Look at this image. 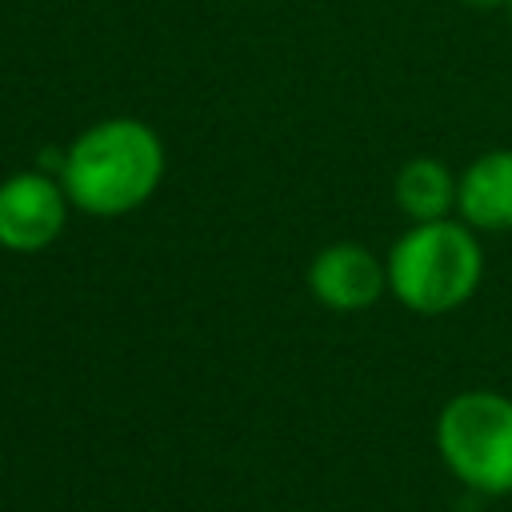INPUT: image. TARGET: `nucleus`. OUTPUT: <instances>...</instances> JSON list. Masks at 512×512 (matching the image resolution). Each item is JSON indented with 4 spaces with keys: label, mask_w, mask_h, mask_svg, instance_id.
Wrapping results in <instances>:
<instances>
[{
    "label": "nucleus",
    "mask_w": 512,
    "mask_h": 512,
    "mask_svg": "<svg viewBox=\"0 0 512 512\" xmlns=\"http://www.w3.org/2000/svg\"><path fill=\"white\" fill-rule=\"evenodd\" d=\"M384 272L388 292L404 308L420 316H444L476 292L484 276V256L476 232L464 220H428L412 224L388 248Z\"/></svg>",
    "instance_id": "2"
},
{
    "label": "nucleus",
    "mask_w": 512,
    "mask_h": 512,
    "mask_svg": "<svg viewBox=\"0 0 512 512\" xmlns=\"http://www.w3.org/2000/svg\"><path fill=\"white\" fill-rule=\"evenodd\" d=\"M308 288L332 312H360L380 300V292L388 288V272L364 244L340 240L312 256Z\"/></svg>",
    "instance_id": "5"
},
{
    "label": "nucleus",
    "mask_w": 512,
    "mask_h": 512,
    "mask_svg": "<svg viewBox=\"0 0 512 512\" xmlns=\"http://www.w3.org/2000/svg\"><path fill=\"white\" fill-rule=\"evenodd\" d=\"M508 16H512V0H508Z\"/></svg>",
    "instance_id": "9"
},
{
    "label": "nucleus",
    "mask_w": 512,
    "mask_h": 512,
    "mask_svg": "<svg viewBox=\"0 0 512 512\" xmlns=\"http://www.w3.org/2000/svg\"><path fill=\"white\" fill-rule=\"evenodd\" d=\"M460 4H468V8H496V4H508V0H460Z\"/></svg>",
    "instance_id": "8"
},
{
    "label": "nucleus",
    "mask_w": 512,
    "mask_h": 512,
    "mask_svg": "<svg viewBox=\"0 0 512 512\" xmlns=\"http://www.w3.org/2000/svg\"><path fill=\"white\" fill-rule=\"evenodd\" d=\"M68 196L48 172H16L0 180V248L32 256L48 248L68 220Z\"/></svg>",
    "instance_id": "4"
},
{
    "label": "nucleus",
    "mask_w": 512,
    "mask_h": 512,
    "mask_svg": "<svg viewBox=\"0 0 512 512\" xmlns=\"http://www.w3.org/2000/svg\"><path fill=\"white\" fill-rule=\"evenodd\" d=\"M436 448L448 472L484 496L512 492V400L488 388L452 396L436 416Z\"/></svg>",
    "instance_id": "3"
},
{
    "label": "nucleus",
    "mask_w": 512,
    "mask_h": 512,
    "mask_svg": "<svg viewBox=\"0 0 512 512\" xmlns=\"http://www.w3.org/2000/svg\"><path fill=\"white\" fill-rule=\"evenodd\" d=\"M456 212L472 232H512V148H492L456 176Z\"/></svg>",
    "instance_id": "6"
},
{
    "label": "nucleus",
    "mask_w": 512,
    "mask_h": 512,
    "mask_svg": "<svg viewBox=\"0 0 512 512\" xmlns=\"http://www.w3.org/2000/svg\"><path fill=\"white\" fill-rule=\"evenodd\" d=\"M56 180L72 208L88 216H124L160 188L164 140L136 116L96 120L64 148Z\"/></svg>",
    "instance_id": "1"
},
{
    "label": "nucleus",
    "mask_w": 512,
    "mask_h": 512,
    "mask_svg": "<svg viewBox=\"0 0 512 512\" xmlns=\"http://www.w3.org/2000/svg\"><path fill=\"white\" fill-rule=\"evenodd\" d=\"M396 208L412 224L448 220V212L456 208V176L448 172V164L432 156H412L396 172Z\"/></svg>",
    "instance_id": "7"
}]
</instances>
